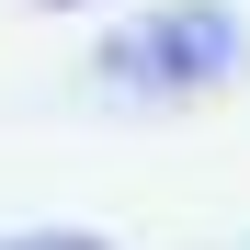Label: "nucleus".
Masks as SVG:
<instances>
[{
  "mask_svg": "<svg viewBox=\"0 0 250 250\" xmlns=\"http://www.w3.org/2000/svg\"><path fill=\"white\" fill-rule=\"evenodd\" d=\"M239 68V23L205 12V0H182V12H159L137 34H114L103 46V80L114 91H205V80Z\"/></svg>",
  "mask_w": 250,
  "mask_h": 250,
  "instance_id": "1",
  "label": "nucleus"
},
{
  "mask_svg": "<svg viewBox=\"0 0 250 250\" xmlns=\"http://www.w3.org/2000/svg\"><path fill=\"white\" fill-rule=\"evenodd\" d=\"M46 12H57V0H46Z\"/></svg>",
  "mask_w": 250,
  "mask_h": 250,
  "instance_id": "3",
  "label": "nucleus"
},
{
  "mask_svg": "<svg viewBox=\"0 0 250 250\" xmlns=\"http://www.w3.org/2000/svg\"><path fill=\"white\" fill-rule=\"evenodd\" d=\"M0 250H114V239H91V228H34V239H0Z\"/></svg>",
  "mask_w": 250,
  "mask_h": 250,
  "instance_id": "2",
  "label": "nucleus"
}]
</instances>
